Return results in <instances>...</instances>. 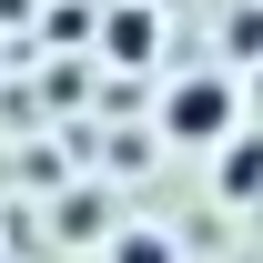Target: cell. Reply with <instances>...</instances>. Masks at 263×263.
Instances as JSON below:
<instances>
[{
	"instance_id": "1",
	"label": "cell",
	"mask_w": 263,
	"mask_h": 263,
	"mask_svg": "<svg viewBox=\"0 0 263 263\" xmlns=\"http://www.w3.org/2000/svg\"><path fill=\"white\" fill-rule=\"evenodd\" d=\"M162 132L182 142V152H223L233 132H243V91H233L223 71H172V91H162Z\"/></svg>"
},
{
	"instance_id": "2",
	"label": "cell",
	"mask_w": 263,
	"mask_h": 263,
	"mask_svg": "<svg viewBox=\"0 0 263 263\" xmlns=\"http://www.w3.org/2000/svg\"><path fill=\"white\" fill-rule=\"evenodd\" d=\"M91 51L111 71H152L162 61V10H152V0H111V10L91 21Z\"/></svg>"
},
{
	"instance_id": "3",
	"label": "cell",
	"mask_w": 263,
	"mask_h": 263,
	"mask_svg": "<svg viewBox=\"0 0 263 263\" xmlns=\"http://www.w3.org/2000/svg\"><path fill=\"white\" fill-rule=\"evenodd\" d=\"M213 182H223V202H263V132H233Z\"/></svg>"
},
{
	"instance_id": "4",
	"label": "cell",
	"mask_w": 263,
	"mask_h": 263,
	"mask_svg": "<svg viewBox=\"0 0 263 263\" xmlns=\"http://www.w3.org/2000/svg\"><path fill=\"white\" fill-rule=\"evenodd\" d=\"M101 263H182V243H172V233H152V223H122L111 243H101Z\"/></svg>"
},
{
	"instance_id": "5",
	"label": "cell",
	"mask_w": 263,
	"mask_h": 263,
	"mask_svg": "<svg viewBox=\"0 0 263 263\" xmlns=\"http://www.w3.org/2000/svg\"><path fill=\"white\" fill-rule=\"evenodd\" d=\"M61 233H71V243H81V233H111V193H91V182L61 193Z\"/></svg>"
},
{
	"instance_id": "6",
	"label": "cell",
	"mask_w": 263,
	"mask_h": 263,
	"mask_svg": "<svg viewBox=\"0 0 263 263\" xmlns=\"http://www.w3.org/2000/svg\"><path fill=\"white\" fill-rule=\"evenodd\" d=\"M223 41L243 51V61H263V10H233V31H223Z\"/></svg>"
},
{
	"instance_id": "7",
	"label": "cell",
	"mask_w": 263,
	"mask_h": 263,
	"mask_svg": "<svg viewBox=\"0 0 263 263\" xmlns=\"http://www.w3.org/2000/svg\"><path fill=\"white\" fill-rule=\"evenodd\" d=\"M10 21H21V31H31V0H0V31H10Z\"/></svg>"
},
{
	"instance_id": "8",
	"label": "cell",
	"mask_w": 263,
	"mask_h": 263,
	"mask_svg": "<svg viewBox=\"0 0 263 263\" xmlns=\"http://www.w3.org/2000/svg\"><path fill=\"white\" fill-rule=\"evenodd\" d=\"M0 263H10V253H0Z\"/></svg>"
}]
</instances>
